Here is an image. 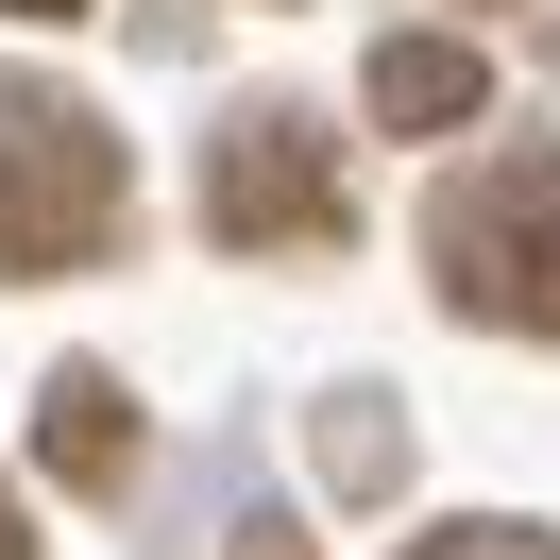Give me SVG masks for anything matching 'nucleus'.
<instances>
[{"mask_svg":"<svg viewBox=\"0 0 560 560\" xmlns=\"http://www.w3.org/2000/svg\"><path fill=\"white\" fill-rule=\"evenodd\" d=\"M119 205H137V171H119V137L69 103V85H0V272H85V255H119Z\"/></svg>","mask_w":560,"mask_h":560,"instance_id":"f257e3e1","label":"nucleus"},{"mask_svg":"<svg viewBox=\"0 0 560 560\" xmlns=\"http://www.w3.org/2000/svg\"><path fill=\"white\" fill-rule=\"evenodd\" d=\"M442 306L510 323V340H560V137L492 153V171L442 205Z\"/></svg>","mask_w":560,"mask_h":560,"instance_id":"f03ea898","label":"nucleus"},{"mask_svg":"<svg viewBox=\"0 0 560 560\" xmlns=\"http://www.w3.org/2000/svg\"><path fill=\"white\" fill-rule=\"evenodd\" d=\"M205 238L221 255H323V238H340V137L289 119V103L221 119V153H205Z\"/></svg>","mask_w":560,"mask_h":560,"instance_id":"7ed1b4c3","label":"nucleus"},{"mask_svg":"<svg viewBox=\"0 0 560 560\" xmlns=\"http://www.w3.org/2000/svg\"><path fill=\"white\" fill-rule=\"evenodd\" d=\"M35 458H51L69 492H119V476H137V390H119L103 357H69V374L35 390Z\"/></svg>","mask_w":560,"mask_h":560,"instance_id":"20e7f679","label":"nucleus"},{"mask_svg":"<svg viewBox=\"0 0 560 560\" xmlns=\"http://www.w3.org/2000/svg\"><path fill=\"white\" fill-rule=\"evenodd\" d=\"M357 103L390 119V137H458V119L492 103V69L458 35H374V69H357Z\"/></svg>","mask_w":560,"mask_h":560,"instance_id":"39448f33","label":"nucleus"},{"mask_svg":"<svg viewBox=\"0 0 560 560\" xmlns=\"http://www.w3.org/2000/svg\"><path fill=\"white\" fill-rule=\"evenodd\" d=\"M408 560H560L544 526H442V544H408Z\"/></svg>","mask_w":560,"mask_h":560,"instance_id":"423d86ee","label":"nucleus"},{"mask_svg":"<svg viewBox=\"0 0 560 560\" xmlns=\"http://www.w3.org/2000/svg\"><path fill=\"white\" fill-rule=\"evenodd\" d=\"M0 560H35V526H18V492H0Z\"/></svg>","mask_w":560,"mask_h":560,"instance_id":"0eeeda50","label":"nucleus"},{"mask_svg":"<svg viewBox=\"0 0 560 560\" xmlns=\"http://www.w3.org/2000/svg\"><path fill=\"white\" fill-rule=\"evenodd\" d=\"M0 18H85V0H0Z\"/></svg>","mask_w":560,"mask_h":560,"instance_id":"6e6552de","label":"nucleus"}]
</instances>
